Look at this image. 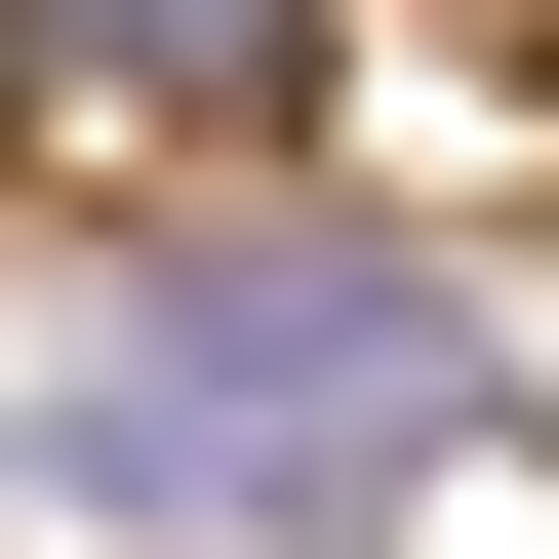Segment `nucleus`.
Wrapping results in <instances>:
<instances>
[{"mask_svg": "<svg viewBox=\"0 0 559 559\" xmlns=\"http://www.w3.org/2000/svg\"><path fill=\"white\" fill-rule=\"evenodd\" d=\"M440 400H479V320L400 240H200L160 320L40 400V479H81V520H360V479H440Z\"/></svg>", "mask_w": 559, "mask_h": 559, "instance_id": "1", "label": "nucleus"}]
</instances>
